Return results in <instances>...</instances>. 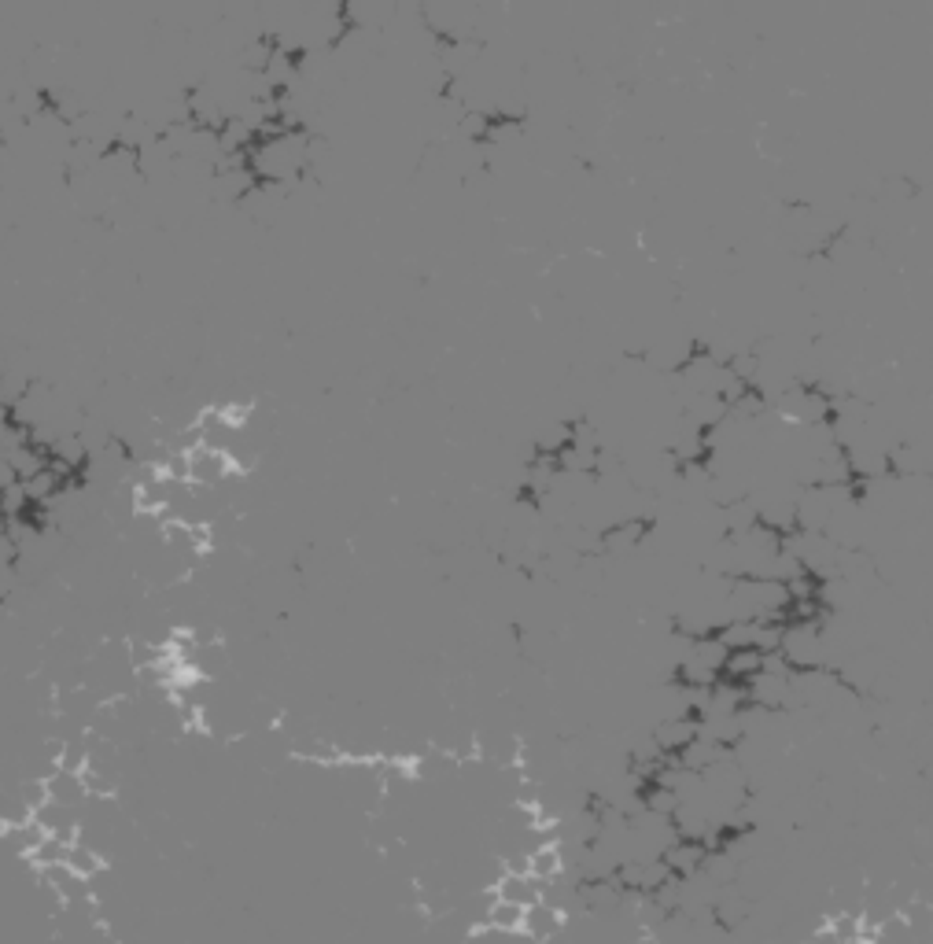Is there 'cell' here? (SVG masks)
Wrapping results in <instances>:
<instances>
[{
	"mask_svg": "<svg viewBox=\"0 0 933 944\" xmlns=\"http://www.w3.org/2000/svg\"><path fill=\"white\" fill-rule=\"evenodd\" d=\"M185 458H189V484L200 487V491H214V487L225 484V480L237 472V458H233L229 450L207 447V443L189 447Z\"/></svg>",
	"mask_w": 933,
	"mask_h": 944,
	"instance_id": "6da1fadb",
	"label": "cell"
},
{
	"mask_svg": "<svg viewBox=\"0 0 933 944\" xmlns=\"http://www.w3.org/2000/svg\"><path fill=\"white\" fill-rule=\"evenodd\" d=\"M565 915L557 908H550V904H532V908H524V922H520V937H528L532 944H554L561 941V933H565Z\"/></svg>",
	"mask_w": 933,
	"mask_h": 944,
	"instance_id": "7a4b0ae2",
	"label": "cell"
},
{
	"mask_svg": "<svg viewBox=\"0 0 933 944\" xmlns=\"http://www.w3.org/2000/svg\"><path fill=\"white\" fill-rule=\"evenodd\" d=\"M495 897L506 900V904H517V908H532L539 904V893H543V882H535L532 874H502L495 885Z\"/></svg>",
	"mask_w": 933,
	"mask_h": 944,
	"instance_id": "3957f363",
	"label": "cell"
},
{
	"mask_svg": "<svg viewBox=\"0 0 933 944\" xmlns=\"http://www.w3.org/2000/svg\"><path fill=\"white\" fill-rule=\"evenodd\" d=\"M528 871H532L535 882H554L565 874V849L561 841H546V845H535L528 852Z\"/></svg>",
	"mask_w": 933,
	"mask_h": 944,
	"instance_id": "277c9868",
	"label": "cell"
},
{
	"mask_svg": "<svg viewBox=\"0 0 933 944\" xmlns=\"http://www.w3.org/2000/svg\"><path fill=\"white\" fill-rule=\"evenodd\" d=\"M520 922H524V908L506 904V900L495 897V904H491V911H487V926L498 933H506V937H520Z\"/></svg>",
	"mask_w": 933,
	"mask_h": 944,
	"instance_id": "5b68a950",
	"label": "cell"
}]
</instances>
